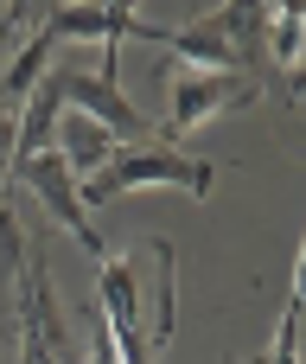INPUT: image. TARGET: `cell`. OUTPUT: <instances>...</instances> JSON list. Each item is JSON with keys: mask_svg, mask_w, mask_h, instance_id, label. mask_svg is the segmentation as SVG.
<instances>
[{"mask_svg": "<svg viewBox=\"0 0 306 364\" xmlns=\"http://www.w3.org/2000/svg\"><path fill=\"white\" fill-rule=\"evenodd\" d=\"M58 122H64V96H58V70H51V77H38V90H32L26 102H19V134H13V166H19V160H38V154L51 147Z\"/></svg>", "mask_w": 306, "mask_h": 364, "instance_id": "8992f818", "label": "cell"}, {"mask_svg": "<svg viewBox=\"0 0 306 364\" xmlns=\"http://www.w3.org/2000/svg\"><path fill=\"white\" fill-rule=\"evenodd\" d=\"M51 51H58V38H51V32H45V19H38V26L19 38V51L6 58V70H0V102H13V109H19V102L38 90V77H45V64H51Z\"/></svg>", "mask_w": 306, "mask_h": 364, "instance_id": "ba28073f", "label": "cell"}, {"mask_svg": "<svg viewBox=\"0 0 306 364\" xmlns=\"http://www.w3.org/2000/svg\"><path fill=\"white\" fill-rule=\"evenodd\" d=\"M13 134H19V109L0 102V186L13 179Z\"/></svg>", "mask_w": 306, "mask_h": 364, "instance_id": "7c38bea8", "label": "cell"}, {"mask_svg": "<svg viewBox=\"0 0 306 364\" xmlns=\"http://www.w3.org/2000/svg\"><path fill=\"white\" fill-rule=\"evenodd\" d=\"M141 262H153V333H147V352L160 358L173 326H179V243L166 237H147L141 243Z\"/></svg>", "mask_w": 306, "mask_h": 364, "instance_id": "5b68a950", "label": "cell"}, {"mask_svg": "<svg viewBox=\"0 0 306 364\" xmlns=\"http://www.w3.org/2000/svg\"><path fill=\"white\" fill-rule=\"evenodd\" d=\"M13 179H19V186L45 205V218H58V224H64V230H70L96 262L109 256V243H102V230L89 224V211H83V198H77V179H70V166L58 160V147H45L38 160H19V166H13Z\"/></svg>", "mask_w": 306, "mask_h": 364, "instance_id": "3957f363", "label": "cell"}, {"mask_svg": "<svg viewBox=\"0 0 306 364\" xmlns=\"http://www.w3.org/2000/svg\"><path fill=\"white\" fill-rule=\"evenodd\" d=\"M262 26H268V51L281 58V70H288V77H300L306 13H300V6H288V0H275V6H262Z\"/></svg>", "mask_w": 306, "mask_h": 364, "instance_id": "9c48e42d", "label": "cell"}, {"mask_svg": "<svg viewBox=\"0 0 306 364\" xmlns=\"http://www.w3.org/2000/svg\"><path fill=\"white\" fill-rule=\"evenodd\" d=\"M230 364H236V358H230ZM256 364H262V358H256Z\"/></svg>", "mask_w": 306, "mask_h": 364, "instance_id": "4fadbf2b", "label": "cell"}, {"mask_svg": "<svg viewBox=\"0 0 306 364\" xmlns=\"http://www.w3.org/2000/svg\"><path fill=\"white\" fill-rule=\"evenodd\" d=\"M58 96L70 115L109 128V134H147V115L115 90V77H89V70H58Z\"/></svg>", "mask_w": 306, "mask_h": 364, "instance_id": "277c9868", "label": "cell"}, {"mask_svg": "<svg viewBox=\"0 0 306 364\" xmlns=\"http://www.w3.org/2000/svg\"><path fill=\"white\" fill-rule=\"evenodd\" d=\"M211 186H217V166H211V160H192V154H179V147H166V141H153V147L134 141V147H115L109 166H102L96 179L77 186V198H83V211H96V205L128 198V192H185V198H211Z\"/></svg>", "mask_w": 306, "mask_h": 364, "instance_id": "6da1fadb", "label": "cell"}, {"mask_svg": "<svg viewBox=\"0 0 306 364\" xmlns=\"http://www.w3.org/2000/svg\"><path fill=\"white\" fill-rule=\"evenodd\" d=\"M256 102H262V90H256V77H243V70H179V77H173L166 134H192V128H204V122H217V115H230V109H256Z\"/></svg>", "mask_w": 306, "mask_h": 364, "instance_id": "7a4b0ae2", "label": "cell"}, {"mask_svg": "<svg viewBox=\"0 0 306 364\" xmlns=\"http://www.w3.org/2000/svg\"><path fill=\"white\" fill-rule=\"evenodd\" d=\"M51 147H58V160L70 166V179L83 186V179H96L102 166H109V154L121 147L109 128H96V122H83V115H64L58 122V134H51Z\"/></svg>", "mask_w": 306, "mask_h": 364, "instance_id": "52a82bcc", "label": "cell"}, {"mask_svg": "<svg viewBox=\"0 0 306 364\" xmlns=\"http://www.w3.org/2000/svg\"><path fill=\"white\" fill-rule=\"evenodd\" d=\"M300 320H306V262H294V294H288V314H281L262 364H300Z\"/></svg>", "mask_w": 306, "mask_h": 364, "instance_id": "30bf717a", "label": "cell"}, {"mask_svg": "<svg viewBox=\"0 0 306 364\" xmlns=\"http://www.w3.org/2000/svg\"><path fill=\"white\" fill-rule=\"evenodd\" d=\"M19 26H38V6H0V70L13 58V32Z\"/></svg>", "mask_w": 306, "mask_h": 364, "instance_id": "8fae6325", "label": "cell"}]
</instances>
